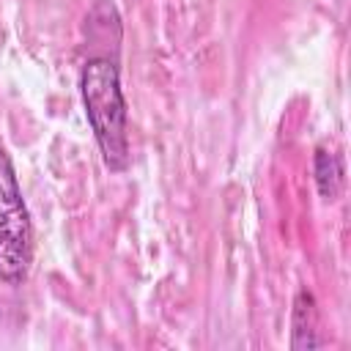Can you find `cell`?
Listing matches in <instances>:
<instances>
[{
	"label": "cell",
	"mask_w": 351,
	"mask_h": 351,
	"mask_svg": "<svg viewBox=\"0 0 351 351\" xmlns=\"http://www.w3.org/2000/svg\"><path fill=\"white\" fill-rule=\"evenodd\" d=\"M313 173H315V184H318L321 197L335 200L337 192H340V184H343V162H340V156L326 151V148H318Z\"/></svg>",
	"instance_id": "cell-4"
},
{
	"label": "cell",
	"mask_w": 351,
	"mask_h": 351,
	"mask_svg": "<svg viewBox=\"0 0 351 351\" xmlns=\"http://www.w3.org/2000/svg\"><path fill=\"white\" fill-rule=\"evenodd\" d=\"M80 93L104 165L112 173H123L129 167V107L118 60L110 55H90L80 69Z\"/></svg>",
	"instance_id": "cell-1"
},
{
	"label": "cell",
	"mask_w": 351,
	"mask_h": 351,
	"mask_svg": "<svg viewBox=\"0 0 351 351\" xmlns=\"http://www.w3.org/2000/svg\"><path fill=\"white\" fill-rule=\"evenodd\" d=\"M33 261V222L8 151L0 145V282L19 285Z\"/></svg>",
	"instance_id": "cell-2"
},
{
	"label": "cell",
	"mask_w": 351,
	"mask_h": 351,
	"mask_svg": "<svg viewBox=\"0 0 351 351\" xmlns=\"http://www.w3.org/2000/svg\"><path fill=\"white\" fill-rule=\"evenodd\" d=\"M318 326V313H315V299L310 291H299L293 299V313H291V348H315L321 346V337L315 335Z\"/></svg>",
	"instance_id": "cell-3"
}]
</instances>
